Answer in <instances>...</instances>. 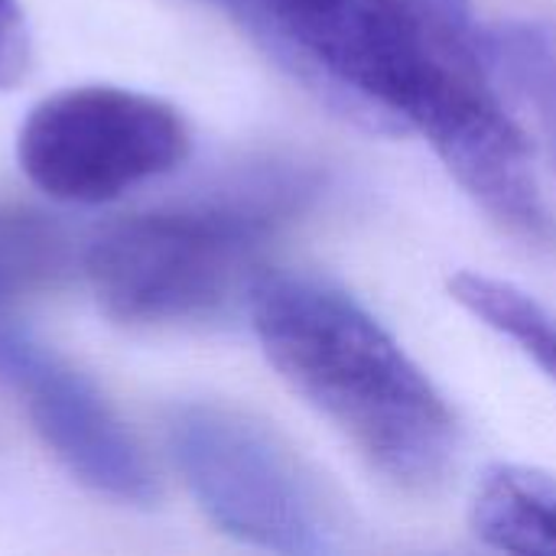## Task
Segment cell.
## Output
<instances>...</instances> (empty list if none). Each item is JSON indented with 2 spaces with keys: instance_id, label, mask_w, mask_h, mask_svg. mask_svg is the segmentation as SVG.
<instances>
[{
  "instance_id": "obj_1",
  "label": "cell",
  "mask_w": 556,
  "mask_h": 556,
  "mask_svg": "<svg viewBox=\"0 0 556 556\" xmlns=\"http://www.w3.org/2000/svg\"><path fill=\"white\" fill-rule=\"evenodd\" d=\"M264 358L391 489L440 495L463 430L433 378L349 290L264 270L248 296Z\"/></svg>"
},
{
  "instance_id": "obj_2",
  "label": "cell",
  "mask_w": 556,
  "mask_h": 556,
  "mask_svg": "<svg viewBox=\"0 0 556 556\" xmlns=\"http://www.w3.org/2000/svg\"><path fill=\"white\" fill-rule=\"evenodd\" d=\"M313 182L270 179L225 195L127 215L85 248V277L104 316L176 326L248 300L277 231L306 208Z\"/></svg>"
},
{
  "instance_id": "obj_3",
  "label": "cell",
  "mask_w": 556,
  "mask_h": 556,
  "mask_svg": "<svg viewBox=\"0 0 556 556\" xmlns=\"http://www.w3.org/2000/svg\"><path fill=\"white\" fill-rule=\"evenodd\" d=\"M166 443L199 508L225 534L280 554L336 547L339 505L267 424L228 407L192 404L169 417Z\"/></svg>"
},
{
  "instance_id": "obj_4",
  "label": "cell",
  "mask_w": 556,
  "mask_h": 556,
  "mask_svg": "<svg viewBox=\"0 0 556 556\" xmlns=\"http://www.w3.org/2000/svg\"><path fill=\"white\" fill-rule=\"evenodd\" d=\"M192 130L163 98L81 85L42 98L20 127L26 179L65 205L114 202L186 163Z\"/></svg>"
},
{
  "instance_id": "obj_5",
  "label": "cell",
  "mask_w": 556,
  "mask_h": 556,
  "mask_svg": "<svg viewBox=\"0 0 556 556\" xmlns=\"http://www.w3.org/2000/svg\"><path fill=\"white\" fill-rule=\"evenodd\" d=\"M0 378L75 482L117 505L153 508L160 502V482L140 443L94 381L62 355L0 326Z\"/></svg>"
},
{
  "instance_id": "obj_6",
  "label": "cell",
  "mask_w": 556,
  "mask_h": 556,
  "mask_svg": "<svg viewBox=\"0 0 556 556\" xmlns=\"http://www.w3.org/2000/svg\"><path fill=\"white\" fill-rule=\"evenodd\" d=\"M469 528L502 554L556 556V476L534 466L492 463L476 482Z\"/></svg>"
},
{
  "instance_id": "obj_7",
  "label": "cell",
  "mask_w": 556,
  "mask_h": 556,
  "mask_svg": "<svg viewBox=\"0 0 556 556\" xmlns=\"http://www.w3.org/2000/svg\"><path fill=\"white\" fill-rule=\"evenodd\" d=\"M476 46L492 78L531 114L556 160V20H495L476 29Z\"/></svg>"
},
{
  "instance_id": "obj_8",
  "label": "cell",
  "mask_w": 556,
  "mask_h": 556,
  "mask_svg": "<svg viewBox=\"0 0 556 556\" xmlns=\"http://www.w3.org/2000/svg\"><path fill=\"white\" fill-rule=\"evenodd\" d=\"M450 296L502 339L515 342L551 381H556V316L511 280L459 270L450 277Z\"/></svg>"
},
{
  "instance_id": "obj_9",
  "label": "cell",
  "mask_w": 556,
  "mask_h": 556,
  "mask_svg": "<svg viewBox=\"0 0 556 556\" xmlns=\"http://www.w3.org/2000/svg\"><path fill=\"white\" fill-rule=\"evenodd\" d=\"M68 231L33 208H0V313L52 290L72 270Z\"/></svg>"
},
{
  "instance_id": "obj_10",
  "label": "cell",
  "mask_w": 556,
  "mask_h": 556,
  "mask_svg": "<svg viewBox=\"0 0 556 556\" xmlns=\"http://www.w3.org/2000/svg\"><path fill=\"white\" fill-rule=\"evenodd\" d=\"M33 62L29 23L16 0H0V91H10Z\"/></svg>"
}]
</instances>
